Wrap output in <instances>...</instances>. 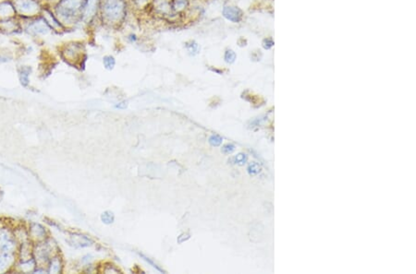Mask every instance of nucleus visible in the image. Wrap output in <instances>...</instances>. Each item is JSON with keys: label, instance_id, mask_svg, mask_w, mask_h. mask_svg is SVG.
I'll return each instance as SVG.
<instances>
[{"label": "nucleus", "instance_id": "nucleus-18", "mask_svg": "<svg viewBox=\"0 0 416 274\" xmlns=\"http://www.w3.org/2000/svg\"><path fill=\"white\" fill-rule=\"evenodd\" d=\"M237 58V55L232 49H227L224 54V60L227 64H233L234 62L236 61Z\"/></svg>", "mask_w": 416, "mask_h": 274}, {"label": "nucleus", "instance_id": "nucleus-27", "mask_svg": "<svg viewBox=\"0 0 416 274\" xmlns=\"http://www.w3.org/2000/svg\"><path fill=\"white\" fill-rule=\"evenodd\" d=\"M35 226H36V225H35ZM32 229H33V230H32V232H33V235H34L35 237H37V238H41V237H42V236H43L44 234V229H43L41 226L39 227V230H37V226H36V228H35V227H33Z\"/></svg>", "mask_w": 416, "mask_h": 274}, {"label": "nucleus", "instance_id": "nucleus-31", "mask_svg": "<svg viewBox=\"0 0 416 274\" xmlns=\"http://www.w3.org/2000/svg\"><path fill=\"white\" fill-rule=\"evenodd\" d=\"M127 106H128V102L126 101L121 102L117 105H116V107L118 109H125Z\"/></svg>", "mask_w": 416, "mask_h": 274}, {"label": "nucleus", "instance_id": "nucleus-4", "mask_svg": "<svg viewBox=\"0 0 416 274\" xmlns=\"http://www.w3.org/2000/svg\"><path fill=\"white\" fill-rule=\"evenodd\" d=\"M11 2L21 20H30L40 16L44 6L41 0H11Z\"/></svg>", "mask_w": 416, "mask_h": 274}, {"label": "nucleus", "instance_id": "nucleus-24", "mask_svg": "<svg viewBox=\"0 0 416 274\" xmlns=\"http://www.w3.org/2000/svg\"><path fill=\"white\" fill-rule=\"evenodd\" d=\"M8 256H9V254H7V253H3L2 255H0V271H2L3 269H5V267H6Z\"/></svg>", "mask_w": 416, "mask_h": 274}, {"label": "nucleus", "instance_id": "nucleus-11", "mask_svg": "<svg viewBox=\"0 0 416 274\" xmlns=\"http://www.w3.org/2000/svg\"><path fill=\"white\" fill-rule=\"evenodd\" d=\"M17 17V12L11 0H0V20H7Z\"/></svg>", "mask_w": 416, "mask_h": 274}, {"label": "nucleus", "instance_id": "nucleus-15", "mask_svg": "<svg viewBox=\"0 0 416 274\" xmlns=\"http://www.w3.org/2000/svg\"><path fill=\"white\" fill-rule=\"evenodd\" d=\"M185 48H186L187 52L189 53V55L192 56V57L198 55L200 53V50H201L200 44L194 40H190V41L186 42L185 43Z\"/></svg>", "mask_w": 416, "mask_h": 274}, {"label": "nucleus", "instance_id": "nucleus-12", "mask_svg": "<svg viewBox=\"0 0 416 274\" xmlns=\"http://www.w3.org/2000/svg\"><path fill=\"white\" fill-rule=\"evenodd\" d=\"M15 243L10 235L6 231L0 232V249L3 253L9 254L13 250Z\"/></svg>", "mask_w": 416, "mask_h": 274}, {"label": "nucleus", "instance_id": "nucleus-16", "mask_svg": "<svg viewBox=\"0 0 416 274\" xmlns=\"http://www.w3.org/2000/svg\"><path fill=\"white\" fill-rule=\"evenodd\" d=\"M103 65L104 68L108 70H112L114 69L115 66H116V58H114L111 55H106L103 58Z\"/></svg>", "mask_w": 416, "mask_h": 274}, {"label": "nucleus", "instance_id": "nucleus-22", "mask_svg": "<svg viewBox=\"0 0 416 274\" xmlns=\"http://www.w3.org/2000/svg\"><path fill=\"white\" fill-rule=\"evenodd\" d=\"M222 141H223V138L219 135H212L211 137H209V143L213 147L220 146Z\"/></svg>", "mask_w": 416, "mask_h": 274}, {"label": "nucleus", "instance_id": "nucleus-10", "mask_svg": "<svg viewBox=\"0 0 416 274\" xmlns=\"http://www.w3.org/2000/svg\"><path fill=\"white\" fill-rule=\"evenodd\" d=\"M222 15L226 20L233 23L241 22L243 18V12L241 8L236 6H230V5L223 7Z\"/></svg>", "mask_w": 416, "mask_h": 274}, {"label": "nucleus", "instance_id": "nucleus-20", "mask_svg": "<svg viewBox=\"0 0 416 274\" xmlns=\"http://www.w3.org/2000/svg\"><path fill=\"white\" fill-rule=\"evenodd\" d=\"M248 160V157L245 153H239L236 156H234L232 158V162L234 165H238V166H244L246 164Z\"/></svg>", "mask_w": 416, "mask_h": 274}, {"label": "nucleus", "instance_id": "nucleus-30", "mask_svg": "<svg viewBox=\"0 0 416 274\" xmlns=\"http://www.w3.org/2000/svg\"><path fill=\"white\" fill-rule=\"evenodd\" d=\"M59 1V0H44V5H47L49 7H53Z\"/></svg>", "mask_w": 416, "mask_h": 274}, {"label": "nucleus", "instance_id": "nucleus-5", "mask_svg": "<svg viewBox=\"0 0 416 274\" xmlns=\"http://www.w3.org/2000/svg\"><path fill=\"white\" fill-rule=\"evenodd\" d=\"M85 52L84 45L81 42H71L68 43L60 50L61 58H63L69 64L76 65L80 61V58L83 57Z\"/></svg>", "mask_w": 416, "mask_h": 274}, {"label": "nucleus", "instance_id": "nucleus-14", "mask_svg": "<svg viewBox=\"0 0 416 274\" xmlns=\"http://www.w3.org/2000/svg\"><path fill=\"white\" fill-rule=\"evenodd\" d=\"M129 7L136 11H148L151 0H128Z\"/></svg>", "mask_w": 416, "mask_h": 274}, {"label": "nucleus", "instance_id": "nucleus-1", "mask_svg": "<svg viewBox=\"0 0 416 274\" xmlns=\"http://www.w3.org/2000/svg\"><path fill=\"white\" fill-rule=\"evenodd\" d=\"M129 7L128 0H102L99 22L107 27L117 29L126 21Z\"/></svg>", "mask_w": 416, "mask_h": 274}, {"label": "nucleus", "instance_id": "nucleus-7", "mask_svg": "<svg viewBox=\"0 0 416 274\" xmlns=\"http://www.w3.org/2000/svg\"><path fill=\"white\" fill-rule=\"evenodd\" d=\"M102 0H85L81 14V22L87 26L99 20V13Z\"/></svg>", "mask_w": 416, "mask_h": 274}, {"label": "nucleus", "instance_id": "nucleus-19", "mask_svg": "<svg viewBox=\"0 0 416 274\" xmlns=\"http://www.w3.org/2000/svg\"><path fill=\"white\" fill-rule=\"evenodd\" d=\"M247 171H248V173L251 176H255V175H257V174L260 173L261 167L256 162H253L249 165Z\"/></svg>", "mask_w": 416, "mask_h": 274}, {"label": "nucleus", "instance_id": "nucleus-2", "mask_svg": "<svg viewBox=\"0 0 416 274\" xmlns=\"http://www.w3.org/2000/svg\"><path fill=\"white\" fill-rule=\"evenodd\" d=\"M85 0H59L52 10L61 24L68 29L81 22Z\"/></svg>", "mask_w": 416, "mask_h": 274}, {"label": "nucleus", "instance_id": "nucleus-28", "mask_svg": "<svg viewBox=\"0 0 416 274\" xmlns=\"http://www.w3.org/2000/svg\"><path fill=\"white\" fill-rule=\"evenodd\" d=\"M190 235L189 234H182L178 239H177V241H178V243H180V244H182L183 242H185V241H187L189 238H190Z\"/></svg>", "mask_w": 416, "mask_h": 274}, {"label": "nucleus", "instance_id": "nucleus-25", "mask_svg": "<svg viewBox=\"0 0 416 274\" xmlns=\"http://www.w3.org/2000/svg\"><path fill=\"white\" fill-rule=\"evenodd\" d=\"M59 268H60V265H59V260H53L51 263V267H50V273H53V274H57V273H59Z\"/></svg>", "mask_w": 416, "mask_h": 274}, {"label": "nucleus", "instance_id": "nucleus-26", "mask_svg": "<svg viewBox=\"0 0 416 274\" xmlns=\"http://www.w3.org/2000/svg\"><path fill=\"white\" fill-rule=\"evenodd\" d=\"M140 256H141V257H142V258H143L144 260H146V262H148V263H149V264H150V265H151L152 267L155 268V269H156V270H158L159 272H163V270H161L160 268L158 267V266H157V265H156L155 263H153V260H150V259H149V258H147V257H146V256H145L144 254H140Z\"/></svg>", "mask_w": 416, "mask_h": 274}, {"label": "nucleus", "instance_id": "nucleus-29", "mask_svg": "<svg viewBox=\"0 0 416 274\" xmlns=\"http://www.w3.org/2000/svg\"><path fill=\"white\" fill-rule=\"evenodd\" d=\"M268 41H269V39H265L264 40L263 46L265 49H269V48H271L273 46V44H274L272 40H271L270 43H268Z\"/></svg>", "mask_w": 416, "mask_h": 274}, {"label": "nucleus", "instance_id": "nucleus-17", "mask_svg": "<svg viewBox=\"0 0 416 274\" xmlns=\"http://www.w3.org/2000/svg\"><path fill=\"white\" fill-rule=\"evenodd\" d=\"M31 72V68L29 67H22L20 70V79L22 85L26 86L29 82V75Z\"/></svg>", "mask_w": 416, "mask_h": 274}, {"label": "nucleus", "instance_id": "nucleus-13", "mask_svg": "<svg viewBox=\"0 0 416 274\" xmlns=\"http://www.w3.org/2000/svg\"><path fill=\"white\" fill-rule=\"evenodd\" d=\"M191 0H173V10L176 14L185 15L190 7Z\"/></svg>", "mask_w": 416, "mask_h": 274}, {"label": "nucleus", "instance_id": "nucleus-3", "mask_svg": "<svg viewBox=\"0 0 416 274\" xmlns=\"http://www.w3.org/2000/svg\"><path fill=\"white\" fill-rule=\"evenodd\" d=\"M148 10L156 18L168 22H178V19H183V15L176 14L174 12L173 0H151Z\"/></svg>", "mask_w": 416, "mask_h": 274}, {"label": "nucleus", "instance_id": "nucleus-6", "mask_svg": "<svg viewBox=\"0 0 416 274\" xmlns=\"http://www.w3.org/2000/svg\"><path fill=\"white\" fill-rule=\"evenodd\" d=\"M28 21L29 22L24 27H22V30H24L31 36H44L53 32L41 15L37 18L30 19Z\"/></svg>", "mask_w": 416, "mask_h": 274}, {"label": "nucleus", "instance_id": "nucleus-23", "mask_svg": "<svg viewBox=\"0 0 416 274\" xmlns=\"http://www.w3.org/2000/svg\"><path fill=\"white\" fill-rule=\"evenodd\" d=\"M234 151H235V146L233 144H230V143L224 145L221 149V152L224 154H231Z\"/></svg>", "mask_w": 416, "mask_h": 274}, {"label": "nucleus", "instance_id": "nucleus-21", "mask_svg": "<svg viewBox=\"0 0 416 274\" xmlns=\"http://www.w3.org/2000/svg\"><path fill=\"white\" fill-rule=\"evenodd\" d=\"M101 220H102L104 224H112L114 222V220H115L114 213L112 211H109V210L108 211H105V212H103L102 215H101Z\"/></svg>", "mask_w": 416, "mask_h": 274}, {"label": "nucleus", "instance_id": "nucleus-9", "mask_svg": "<svg viewBox=\"0 0 416 274\" xmlns=\"http://www.w3.org/2000/svg\"><path fill=\"white\" fill-rule=\"evenodd\" d=\"M22 30V20L17 17L7 20H0V32L4 34H15Z\"/></svg>", "mask_w": 416, "mask_h": 274}, {"label": "nucleus", "instance_id": "nucleus-8", "mask_svg": "<svg viewBox=\"0 0 416 274\" xmlns=\"http://www.w3.org/2000/svg\"><path fill=\"white\" fill-rule=\"evenodd\" d=\"M41 16L43 17V19L48 24V26L51 28L53 32L58 33V34L66 32V28L61 24V22H59L56 15L54 14L51 7L44 5L41 12Z\"/></svg>", "mask_w": 416, "mask_h": 274}]
</instances>
